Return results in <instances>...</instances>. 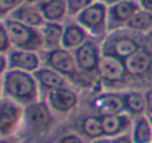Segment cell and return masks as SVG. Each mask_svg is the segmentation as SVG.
Here are the masks:
<instances>
[{
  "label": "cell",
  "instance_id": "ac0fdd59",
  "mask_svg": "<svg viewBox=\"0 0 152 143\" xmlns=\"http://www.w3.org/2000/svg\"><path fill=\"white\" fill-rule=\"evenodd\" d=\"M34 77L37 80V83L48 89V90H55V89H61V87H66V80L62 74H59L58 71L52 69V68H42L37 69L34 72Z\"/></svg>",
  "mask_w": 152,
  "mask_h": 143
},
{
  "label": "cell",
  "instance_id": "277c9868",
  "mask_svg": "<svg viewBox=\"0 0 152 143\" xmlns=\"http://www.w3.org/2000/svg\"><path fill=\"white\" fill-rule=\"evenodd\" d=\"M24 120L27 127L36 134L46 133L53 123L49 106L43 102H33L27 105L24 111Z\"/></svg>",
  "mask_w": 152,
  "mask_h": 143
},
{
  "label": "cell",
  "instance_id": "4316f807",
  "mask_svg": "<svg viewBox=\"0 0 152 143\" xmlns=\"http://www.w3.org/2000/svg\"><path fill=\"white\" fill-rule=\"evenodd\" d=\"M10 46V40H9V36H7V30L4 27V24L0 22V53L6 52Z\"/></svg>",
  "mask_w": 152,
  "mask_h": 143
},
{
  "label": "cell",
  "instance_id": "484cf974",
  "mask_svg": "<svg viewBox=\"0 0 152 143\" xmlns=\"http://www.w3.org/2000/svg\"><path fill=\"white\" fill-rule=\"evenodd\" d=\"M24 0H0V15H6V13H12L13 10H16L21 3Z\"/></svg>",
  "mask_w": 152,
  "mask_h": 143
},
{
  "label": "cell",
  "instance_id": "603a6c76",
  "mask_svg": "<svg viewBox=\"0 0 152 143\" xmlns=\"http://www.w3.org/2000/svg\"><path fill=\"white\" fill-rule=\"evenodd\" d=\"M81 131H83V134L86 137H89L92 140L105 137L103 136V128H102L101 115H89V117H86L83 120V123H81Z\"/></svg>",
  "mask_w": 152,
  "mask_h": 143
},
{
  "label": "cell",
  "instance_id": "e575fe53",
  "mask_svg": "<svg viewBox=\"0 0 152 143\" xmlns=\"http://www.w3.org/2000/svg\"><path fill=\"white\" fill-rule=\"evenodd\" d=\"M27 1H28V3H39V4H40V3L48 1V0H27Z\"/></svg>",
  "mask_w": 152,
  "mask_h": 143
},
{
  "label": "cell",
  "instance_id": "e0dca14e",
  "mask_svg": "<svg viewBox=\"0 0 152 143\" xmlns=\"http://www.w3.org/2000/svg\"><path fill=\"white\" fill-rule=\"evenodd\" d=\"M10 19H15L21 24H25L28 27H33V28H39L45 24V18L40 12L39 7H34V6H21L18 7L16 10L12 12L10 15Z\"/></svg>",
  "mask_w": 152,
  "mask_h": 143
},
{
  "label": "cell",
  "instance_id": "7c38bea8",
  "mask_svg": "<svg viewBox=\"0 0 152 143\" xmlns=\"http://www.w3.org/2000/svg\"><path fill=\"white\" fill-rule=\"evenodd\" d=\"M124 63H126L127 74L134 75V77L145 75L152 68V52L145 47H140L132 56H129L124 61Z\"/></svg>",
  "mask_w": 152,
  "mask_h": 143
},
{
  "label": "cell",
  "instance_id": "74e56055",
  "mask_svg": "<svg viewBox=\"0 0 152 143\" xmlns=\"http://www.w3.org/2000/svg\"><path fill=\"white\" fill-rule=\"evenodd\" d=\"M151 143H152V140H151Z\"/></svg>",
  "mask_w": 152,
  "mask_h": 143
},
{
  "label": "cell",
  "instance_id": "4dcf8cb0",
  "mask_svg": "<svg viewBox=\"0 0 152 143\" xmlns=\"http://www.w3.org/2000/svg\"><path fill=\"white\" fill-rule=\"evenodd\" d=\"M137 3H139L142 10H146V12L152 13V0H137Z\"/></svg>",
  "mask_w": 152,
  "mask_h": 143
},
{
  "label": "cell",
  "instance_id": "2e32d148",
  "mask_svg": "<svg viewBox=\"0 0 152 143\" xmlns=\"http://www.w3.org/2000/svg\"><path fill=\"white\" fill-rule=\"evenodd\" d=\"M84 42H87V31L80 24H68L64 28L61 47L66 49V50H75Z\"/></svg>",
  "mask_w": 152,
  "mask_h": 143
},
{
  "label": "cell",
  "instance_id": "ffe728a7",
  "mask_svg": "<svg viewBox=\"0 0 152 143\" xmlns=\"http://www.w3.org/2000/svg\"><path fill=\"white\" fill-rule=\"evenodd\" d=\"M130 136H132L133 143H151L152 127L148 115H140L133 121Z\"/></svg>",
  "mask_w": 152,
  "mask_h": 143
},
{
  "label": "cell",
  "instance_id": "52a82bcc",
  "mask_svg": "<svg viewBox=\"0 0 152 143\" xmlns=\"http://www.w3.org/2000/svg\"><path fill=\"white\" fill-rule=\"evenodd\" d=\"M140 10L137 0H123L115 4H111L108 9V30H115L127 22Z\"/></svg>",
  "mask_w": 152,
  "mask_h": 143
},
{
  "label": "cell",
  "instance_id": "6da1fadb",
  "mask_svg": "<svg viewBox=\"0 0 152 143\" xmlns=\"http://www.w3.org/2000/svg\"><path fill=\"white\" fill-rule=\"evenodd\" d=\"M3 90L13 102L30 105L37 99V80L31 72L9 69L3 78Z\"/></svg>",
  "mask_w": 152,
  "mask_h": 143
},
{
  "label": "cell",
  "instance_id": "4fadbf2b",
  "mask_svg": "<svg viewBox=\"0 0 152 143\" xmlns=\"http://www.w3.org/2000/svg\"><path fill=\"white\" fill-rule=\"evenodd\" d=\"M40 59L36 55V52H28V50H13L9 53L7 58V65L10 69H19V71H27V72H36L39 69Z\"/></svg>",
  "mask_w": 152,
  "mask_h": 143
},
{
  "label": "cell",
  "instance_id": "cb8c5ba5",
  "mask_svg": "<svg viewBox=\"0 0 152 143\" xmlns=\"http://www.w3.org/2000/svg\"><path fill=\"white\" fill-rule=\"evenodd\" d=\"M127 27L130 30H134V31H148V30H152V13L140 9L127 22Z\"/></svg>",
  "mask_w": 152,
  "mask_h": 143
},
{
  "label": "cell",
  "instance_id": "d6986e66",
  "mask_svg": "<svg viewBox=\"0 0 152 143\" xmlns=\"http://www.w3.org/2000/svg\"><path fill=\"white\" fill-rule=\"evenodd\" d=\"M39 9L48 22H56L68 13L66 10V1L65 0H48L39 4Z\"/></svg>",
  "mask_w": 152,
  "mask_h": 143
},
{
  "label": "cell",
  "instance_id": "5b68a950",
  "mask_svg": "<svg viewBox=\"0 0 152 143\" xmlns=\"http://www.w3.org/2000/svg\"><path fill=\"white\" fill-rule=\"evenodd\" d=\"M101 58L102 55L99 47L90 40L84 42L80 47L74 50V59L78 66V71H81L84 74L98 72Z\"/></svg>",
  "mask_w": 152,
  "mask_h": 143
},
{
  "label": "cell",
  "instance_id": "3957f363",
  "mask_svg": "<svg viewBox=\"0 0 152 143\" xmlns=\"http://www.w3.org/2000/svg\"><path fill=\"white\" fill-rule=\"evenodd\" d=\"M77 24H80L87 33L102 36L108 30V9L105 3H92L77 15Z\"/></svg>",
  "mask_w": 152,
  "mask_h": 143
},
{
  "label": "cell",
  "instance_id": "44dd1931",
  "mask_svg": "<svg viewBox=\"0 0 152 143\" xmlns=\"http://www.w3.org/2000/svg\"><path fill=\"white\" fill-rule=\"evenodd\" d=\"M40 33H42V39H43V46L55 49L58 45H61L64 28L58 22H46L42 25Z\"/></svg>",
  "mask_w": 152,
  "mask_h": 143
},
{
  "label": "cell",
  "instance_id": "d590c367",
  "mask_svg": "<svg viewBox=\"0 0 152 143\" xmlns=\"http://www.w3.org/2000/svg\"><path fill=\"white\" fill-rule=\"evenodd\" d=\"M148 118H149V123H151V127H152V115H149Z\"/></svg>",
  "mask_w": 152,
  "mask_h": 143
},
{
  "label": "cell",
  "instance_id": "83f0119b",
  "mask_svg": "<svg viewBox=\"0 0 152 143\" xmlns=\"http://www.w3.org/2000/svg\"><path fill=\"white\" fill-rule=\"evenodd\" d=\"M56 143H83V140L77 134H65V136L59 137Z\"/></svg>",
  "mask_w": 152,
  "mask_h": 143
},
{
  "label": "cell",
  "instance_id": "d6a6232c",
  "mask_svg": "<svg viewBox=\"0 0 152 143\" xmlns=\"http://www.w3.org/2000/svg\"><path fill=\"white\" fill-rule=\"evenodd\" d=\"M92 143H111V139H106V137H101V139L92 140Z\"/></svg>",
  "mask_w": 152,
  "mask_h": 143
},
{
  "label": "cell",
  "instance_id": "8d00e7d4",
  "mask_svg": "<svg viewBox=\"0 0 152 143\" xmlns=\"http://www.w3.org/2000/svg\"><path fill=\"white\" fill-rule=\"evenodd\" d=\"M0 143H9L7 140H0Z\"/></svg>",
  "mask_w": 152,
  "mask_h": 143
},
{
  "label": "cell",
  "instance_id": "ba28073f",
  "mask_svg": "<svg viewBox=\"0 0 152 143\" xmlns=\"http://www.w3.org/2000/svg\"><path fill=\"white\" fill-rule=\"evenodd\" d=\"M127 74L126 63L123 59H118L115 56L109 55H102L99 68H98V75L106 83H120L124 80Z\"/></svg>",
  "mask_w": 152,
  "mask_h": 143
},
{
  "label": "cell",
  "instance_id": "7a4b0ae2",
  "mask_svg": "<svg viewBox=\"0 0 152 143\" xmlns=\"http://www.w3.org/2000/svg\"><path fill=\"white\" fill-rule=\"evenodd\" d=\"M4 27L7 30V36L10 40V45L18 50H28L34 52L43 46L42 33L33 27H28L25 24H21L15 19H6Z\"/></svg>",
  "mask_w": 152,
  "mask_h": 143
},
{
  "label": "cell",
  "instance_id": "9a60e30c",
  "mask_svg": "<svg viewBox=\"0 0 152 143\" xmlns=\"http://www.w3.org/2000/svg\"><path fill=\"white\" fill-rule=\"evenodd\" d=\"M102 128H103V136L105 137H117L126 133L132 127L130 118L124 114H114V115H101Z\"/></svg>",
  "mask_w": 152,
  "mask_h": 143
},
{
  "label": "cell",
  "instance_id": "5bb4252c",
  "mask_svg": "<svg viewBox=\"0 0 152 143\" xmlns=\"http://www.w3.org/2000/svg\"><path fill=\"white\" fill-rule=\"evenodd\" d=\"M93 108L98 111L99 115H114V114H123L126 111L124 106V97L123 95L117 93H103L93 99Z\"/></svg>",
  "mask_w": 152,
  "mask_h": 143
},
{
  "label": "cell",
  "instance_id": "8992f818",
  "mask_svg": "<svg viewBox=\"0 0 152 143\" xmlns=\"http://www.w3.org/2000/svg\"><path fill=\"white\" fill-rule=\"evenodd\" d=\"M46 61L52 69L58 71L64 77H77L78 75V66L75 63L74 55H71L66 49L55 47L49 50Z\"/></svg>",
  "mask_w": 152,
  "mask_h": 143
},
{
  "label": "cell",
  "instance_id": "9c48e42d",
  "mask_svg": "<svg viewBox=\"0 0 152 143\" xmlns=\"http://www.w3.org/2000/svg\"><path fill=\"white\" fill-rule=\"evenodd\" d=\"M22 111L19 105L9 99H0V136H9L19 124Z\"/></svg>",
  "mask_w": 152,
  "mask_h": 143
},
{
  "label": "cell",
  "instance_id": "30bf717a",
  "mask_svg": "<svg viewBox=\"0 0 152 143\" xmlns=\"http://www.w3.org/2000/svg\"><path fill=\"white\" fill-rule=\"evenodd\" d=\"M78 97L77 95L68 89V87H61V89H55L49 90L48 93V103L53 111L61 112V114H66L69 111H72L77 106Z\"/></svg>",
  "mask_w": 152,
  "mask_h": 143
},
{
  "label": "cell",
  "instance_id": "836d02e7",
  "mask_svg": "<svg viewBox=\"0 0 152 143\" xmlns=\"http://www.w3.org/2000/svg\"><path fill=\"white\" fill-rule=\"evenodd\" d=\"M118 1H123V0H102V3H109V4H115Z\"/></svg>",
  "mask_w": 152,
  "mask_h": 143
},
{
  "label": "cell",
  "instance_id": "d4e9b609",
  "mask_svg": "<svg viewBox=\"0 0 152 143\" xmlns=\"http://www.w3.org/2000/svg\"><path fill=\"white\" fill-rule=\"evenodd\" d=\"M66 1V10L69 15H78L81 10H84L87 6L93 3V0H65Z\"/></svg>",
  "mask_w": 152,
  "mask_h": 143
},
{
  "label": "cell",
  "instance_id": "7402d4cb",
  "mask_svg": "<svg viewBox=\"0 0 152 143\" xmlns=\"http://www.w3.org/2000/svg\"><path fill=\"white\" fill-rule=\"evenodd\" d=\"M124 106L126 111L132 115L140 117L143 112H146V102H145V95L140 92H129L124 93Z\"/></svg>",
  "mask_w": 152,
  "mask_h": 143
},
{
  "label": "cell",
  "instance_id": "f546056e",
  "mask_svg": "<svg viewBox=\"0 0 152 143\" xmlns=\"http://www.w3.org/2000/svg\"><path fill=\"white\" fill-rule=\"evenodd\" d=\"M111 143H133V140H132V136L130 134H121V136L112 137Z\"/></svg>",
  "mask_w": 152,
  "mask_h": 143
},
{
  "label": "cell",
  "instance_id": "8fae6325",
  "mask_svg": "<svg viewBox=\"0 0 152 143\" xmlns=\"http://www.w3.org/2000/svg\"><path fill=\"white\" fill-rule=\"evenodd\" d=\"M139 49H140V46H139V43L136 40L123 36V37H114V39H111L103 46V55L115 56L118 59L126 61L129 56H132Z\"/></svg>",
  "mask_w": 152,
  "mask_h": 143
},
{
  "label": "cell",
  "instance_id": "1f68e13d",
  "mask_svg": "<svg viewBox=\"0 0 152 143\" xmlns=\"http://www.w3.org/2000/svg\"><path fill=\"white\" fill-rule=\"evenodd\" d=\"M6 68H7V59L0 53V74H3L6 71Z\"/></svg>",
  "mask_w": 152,
  "mask_h": 143
},
{
  "label": "cell",
  "instance_id": "f1b7e54d",
  "mask_svg": "<svg viewBox=\"0 0 152 143\" xmlns=\"http://www.w3.org/2000/svg\"><path fill=\"white\" fill-rule=\"evenodd\" d=\"M145 102H146V115H152V87L145 93Z\"/></svg>",
  "mask_w": 152,
  "mask_h": 143
}]
</instances>
